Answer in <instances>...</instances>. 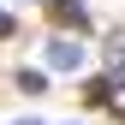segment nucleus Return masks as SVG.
I'll use <instances>...</instances> for the list:
<instances>
[{
	"label": "nucleus",
	"instance_id": "nucleus-1",
	"mask_svg": "<svg viewBox=\"0 0 125 125\" xmlns=\"http://www.w3.org/2000/svg\"><path fill=\"white\" fill-rule=\"evenodd\" d=\"M42 60H48V72H60V77H77L89 66V48H83V36H48V48H42Z\"/></svg>",
	"mask_w": 125,
	"mask_h": 125
},
{
	"label": "nucleus",
	"instance_id": "nucleus-2",
	"mask_svg": "<svg viewBox=\"0 0 125 125\" xmlns=\"http://www.w3.org/2000/svg\"><path fill=\"white\" fill-rule=\"evenodd\" d=\"M48 18H54L60 36H83L89 30V6L83 0H48Z\"/></svg>",
	"mask_w": 125,
	"mask_h": 125
},
{
	"label": "nucleus",
	"instance_id": "nucleus-3",
	"mask_svg": "<svg viewBox=\"0 0 125 125\" xmlns=\"http://www.w3.org/2000/svg\"><path fill=\"white\" fill-rule=\"evenodd\" d=\"M119 89H125V77L101 72V77H89V83H83V101H89V107H119Z\"/></svg>",
	"mask_w": 125,
	"mask_h": 125
},
{
	"label": "nucleus",
	"instance_id": "nucleus-4",
	"mask_svg": "<svg viewBox=\"0 0 125 125\" xmlns=\"http://www.w3.org/2000/svg\"><path fill=\"white\" fill-rule=\"evenodd\" d=\"M18 89L24 95H42V89H48V66H24L18 72Z\"/></svg>",
	"mask_w": 125,
	"mask_h": 125
},
{
	"label": "nucleus",
	"instance_id": "nucleus-5",
	"mask_svg": "<svg viewBox=\"0 0 125 125\" xmlns=\"http://www.w3.org/2000/svg\"><path fill=\"white\" fill-rule=\"evenodd\" d=\"M107 72H113V77L125 72V36H113V48H107Z\"/></svg>",
	"mask_w": 125,
	"mask_h": 125
},
{
	"label": "nucleus",
	"instance_id": "nucleus-6",
	"mask_svg": "<svg viewBox=\"0 0 125 125\" xmlns=\"http://www.w3.org/2000/svg\"><path fill=\"white\" fill-rule=\"evenodd\" d=\"M18 36V18H12V12H0V42H12Z\"/></svg>",
	"mask_w": 125,
	"mask_h": 125
},
{
	"label": "nucleus",
	"instance_id": "nucleus-7",
	"mask_svg": "<svg viewBox=\"0 0 125 125\" xmlns=\"http://www.w3.org/2000/svg\"><path fill=\"white\" fill-rule=\"evenodd\" d=\"M12 125H42V119H36V113H24V119H12Z\"/></svg>",
	"mask_w": 125,
	"mask_h": 125
},
{
	"label": "nucleus",
	"instance_id": "nucleus-8",
	"mask_svg": "<svg viewBox=\"0 0 125 125\" xmlns=\"http://www.w3.org/2000/svg\"><path fill=\"white\" fill-rule=\"evenodd\" d=\"M36 6H48V0H36Z\"/></svg>",
	"mask_w": 125,
	"mask_h": 125
}]
</instances>
